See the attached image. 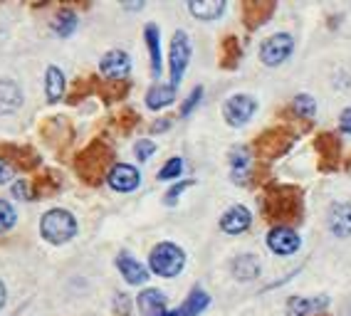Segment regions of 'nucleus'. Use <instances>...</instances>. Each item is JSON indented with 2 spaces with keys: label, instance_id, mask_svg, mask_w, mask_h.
<instances>
[{
  "label": "nucleus",
  "instance_id": "1",
  "mask_svg": "<svg viewBox=\"0 0 351 316\" xmlns=\"http://www.w3.org/2000/svg\"><path fill=\"white\" fill-rule=\"evenodd\" d=\"M265 218L275 222H297L302 218V193L297 188H277L263 202Z\"/></svg>",
  "mask_w": 351,
  "mask_h": 316
},
{
  "label": "nucleus",
  "instance_id": "2",
  "mask_svg": "<svg viewBox=\"0 0 351 316\" xmlns=\"http://www.w3.org/2000/svg\"><path fill=\"white\" fill-rule=\"evenodd\" d=\"M149 267L158 277L171 279L181 274V269L186 267V252L173 242H158L149 254Z\"/></svg>",
  "mask_w": 351,
  "mask_h": 316
},
{
  "label": "nucleus",
  "instance_id": "3",
  "mask_svg": "<svg viewBox=\"0 0 351 316\" xmlns=\"http://www.w3.org/2000/svg\"><path fill=\"white\" fill-rule=\"evenodd\" d=\"M40 233L50 245H64L77 235V220L69 210H50L40 220Z\"/></svg>",
  "mask_w": 351,
  "mask_h": 316
},
{
  "label": "nucleus",
  "instance_id": "4",
  "mask_svg": "<svg viewBox=\"0 0 351 316\" xmlns=\"http://www.w3.org/2000/svg\"><path fill=\"white\" fill-rule=\"evenodd\" d=\"M292 50H295V38L289 32H275L260 47V60L267 67H277V64H282L292 55Z\"/></svg>",
  "mask_w": 351,
  "mask_h": 316
},
{
  "label": "nucleus",
  "instance_id": "5",
  "mask_svg": "<svg viewBox=\"0 0 351 316\" xmlns=\"http://www.w3.org/2000/svg\"><path fill=\"white\" fill-rule=\"evenodd\" d=\"M171 87H178L183 79V72L191 62V40L183 30H178L171 40Z\"/></svg>",
  "mask_w": 351,
  "mask_h": 316
},
{
  "label": "nucleus",
  "instance_id": "6",
  "mask_svg": "<svg viewBox=\"0 0 351 316\" xmlns=\"http://www.w3.org/2000/svg\"><path fill=\"white\" fill-rule=\"evenodd\" d=\"M257 111V101L250 94H232L230 99L223 104V116L230 127H245Z\"/></svg>",
  "mask_w": 351,
  "mask_h": 316
},
{
  "label": "nucleus",
  "instance_id": "7",
  "mask_svg": "<svg viewBox=\"0 0 351 316\" xmlns=\"http://www.w3.org/2000/svg\"><path fill=\"white\" fill-rule=\"evenodd\" d=\"M267 247H270V252L280 254V257H289V254H295L297 250L302 247L300 235L295 233L292 228L287 225H277L267 233Z\"/></svg>",
  "mask_w": 351,
  "mask_h": 316
},
{
  "label": "nucleus",
  "instance_id": "8",
  "mask_svg": "<svg viewBox=\"0 0 351 316\" xmlns=\"http://www.w3.org/2000/svg\"><path fill=\"white\" fill-rule=\"evenodd\" d=\"M289 146H292V136H289L287 129H272V131H265L257 139L255 148L263 158H277L282 156Z\"/></svg>",
  "mask_w": 351,
  "mask_h": 316
},
{
  "label": "nucleus",
  "instance_id": "9",
  "mask_svg": "<svg viewBox=\"0 0 351 316\" xmlns=\"http://www.w3.org/2000/svg\"><path fill=\"white\" fill-rule=\"evenodd\" d=\"M99 72L107 79H114V82H121L129 77L132 72V57L126 55L124 50H109L99 62Z\"/></svg>",
  "mask_w": 351,
  "mask_h": 316
},
{
  "label": "nucleus",
  "instance_id": "10",
  "mask_svg": "<svg viewBox=\"0 0 351 316\" xmlns=\"http://www.w3.org/2000/svg\"><path fill=\"white\" fill-rule=\"evenodd\" d=\"M107 181H109V185H112V190H117V193H132V190H136L138 183H141V173H138L134 166L119 163L107 173Z\"/></svg>",
  "mask_w": 351,
  "mask_h": 316
},
{
  "label": "nucleus",
  "instance_id": "11",
  "mask_svg": "<svg viewBox=\"0 0 351 316\" xmlns=\"http://www.w3.org/2000/svg\"><path fill=\"white\" fill-rule=\"evenodd\" d=\"M250 225H252V215L245 205H232L220 218V230L228 235H240L250 228Z\"/></svg>",
  "mask_w": 351,
  "mask_h": 316
},
{
  "label": "nucleus",
  "instance_id": "12",
  "mask_svg": "<svg viewBox=\"0 0 351 316\" xmlns=\"http://www.w3.org/2000/svg\"><path fill=\"white\" fill-rule=\"evenodd\" d=\"M326 228L337 237H349L351 235V202H334L326 215Z\"/></svg>",
  "mask_w": 351,
  "mask_h": 316
},
{
  "label": "nucleus",
  "instance_id": "13",
  "mask_svg": "<svg viewBox=\"0 0 351 316\" xmlns=\"http://www.w3.org/2000/svg\"><path fill=\"white\" fill-rule=\"evenodd\" d=\"M141 316H169L166 309V294L158 289H144L136 299Z\"/></svg>",
  "mask_w": 351,
  "mask_h": 316
},
{
  "label": "nucleus",
  "instance_id": "14",
  "mask_svg": "<svg viewBox=\"0 0 351 316\" xmlns=\"http://www.w3.org/2000/svg\"><path fill=\"white\" fill-rule=\"evenodd\" d=\"M23 104V89L13 79H0V116L15 114Z\"/></svg>",
  "mask_w": 351,
  "mask_h": 316
},
{
  "label": "nucleus",
  "instance_id": "15",
  "mask_svg": "<svg viewBox=\"0 0 351 316\" xmlns=\"http://www.w3.org/2000/svg\"><path fill=\"white\" fill-rule=\"evenodd\" d=\"M117 267H119L121 277H124L129 285H144L146 279H149L146 267L141 265V262H136L129 252H121L119 257H117Z\"/></svg>",
  "mask_w": 351,
  "mask_h": 316
},
{
  "label": "nucleus",
  "instance_id": "16",
  "mask_svg": "<svg viewBox=\"0 0 351 316\" xmlns=\"http://www.w3.org/2000/svg\"><path fill=\"white\" fill-rule=\"evenodd\" d=\"M317 151H319V156H322V168L332 171L334 166H337L339 156H341V144H339V139L334 133H319Z\"/></svg>",
  "mask_w": 351,
  "mask_h": 316
},
{
  "label": "nucleus",
  "instance_id": "17",
  "mask_svg": "<svg viewBox=\"0 0 351 316\" xmlns=\"http://www.w3.org/2000/svg\"><path fill=\"white\" fill-rule=\"evenodd\" d=\"M230 171H232V181L235 183H247L252 171V156L245 146H238L230 151Z\"/></svg>",
  "mask_w": 351,
  "mask_h": 316
},
{
  "label": "nucleus",
  "instance_id": "18",
  "mask_svg": "<svg viewBox=\"0 0 351 316\" xmlns=\"http://www.w3.org/2000/svg\"><path fill=\"white\" fill-rule=\"evenodd\" d=\"M208 304H210V297H208V291L203 289H193L189 294V299L178 306L176 311H169V316H198L203 309H208Z\"/></svg>",
  "mask_w": 351,
  "mask_h": 316
},
{
  "label": "nucleus",
  "instance_id": "19",
  "mask_svg": "<svg viewBox=\"0 0 351 316\" xmlns=\"http://www.w3.org/2000/svg\"><path fill=\"white\" fill-rule=\"evenodd\" d=\"M329 306V297H317V299H304V297H292L287 302L289 316H309L314 311H322Z\"/></svg>",
  "mask_w": 351,
  "mask_h": 316
},
{
  "label": "nucleus",
  "instance_id": "20",
  "mask_svg": "<svg viewBox=\"0 0 351 316\" xmlns=\"http://www.w3.org/2000/svg\"><path fill=\"white\" fill-rule=\"evenodd\" d=\"M232 274H235V279H240V282H247V279H255L257 274H260V262H257L255 254H238V257L232 259L230 265Z\"/></svg>",
  "mask_w": 351,
  "mask_h": 316
},
{
  "label": "nucleus",
  "instance_id": "21",
  "mask_svg": "<svg viewBox=\"0 0 351 316\" xmlns=\"http://www.w3.org/2000/svg\"><path fill=\"white\" fill-rule=\"evenodd\" d=\"M144 38H146V47H149V55H151V70L158 77L161 75V32L151 23V25H146Z\"/></svg>",
  "mask_w": 351,
  "mask_h": 316
},
{
  "label": "nucleus",
  "instance_id": "22",
  "mask_svg": "<svg viewBox=\"0 0 351 316\" xmlns=\"http://www.w3.org/2000/svg\"><path fill=\"white\" fill-rule=\"evenodd\" d=\"M173 99H176V89L171 87V84H156V87H151L149 94H146V107H149L151 111H158V109L173 104Z\"/></svg>",
  "mask_w": 351,
  "mask_h": 316
},
{
  "label": "nucleus",
  "instance_id": "23",
  "mask_svg": "<svg viewBox=\"0 0 351 316\" xmlns=\"http://www.w3.org/2000/svg\"><path fill=\"white\" fill-rule=\"evenodd\" d=\"M189 10L198 20H215L223 15L226 3L223 0H198V3H189Z\"/></svg>",
  "mask_w": 351,
  "mask_h": 316
},
{
  "label": "nucleus",
  "instance_id": "24",
  "mask_svg": "<svg viewBox=\"0 0 351 316\" xmlns=\"http://www.w3.org/2000/svg\"><path fill=\"white\" fill-rule=\"evenodd\" d=\"M45 94L50 101H60L64 94V72L60 67H47L45 77Z\"/></svg>",
  "mask_w": 351,
  "mask_h": 316
},
{
  "label": "nucleus",
  "instance_id": "25",
  "mask_svg": "<svg viewBox=\"0 0 351 316\" xmlns=\"http://www.w3.org/2000/svg\"><path fill=\"white\" fill-rule=\"evenodd\" d=\"M275 10V3H245V23L250 27L263 25L270 20V13Z\"/></svg>",
  "mask_w": 351,
  "mask_h": 316
},
{
  "label": "nucleus",
  "instance_id": "26",
  "mask_svg": "<svg viewBox=\"0 0 351 316\" xmlns=\"http://www.w3.org/2000/svg\"><path fill=\"white\" fill-rule=\"evenodd\" d=\"M77 25H80V20H77V15L72 13V10H60V13L55 15V20H52V30H55L60 38H69V35L77 30Z\"/></svg>",
  "mask_w": 351,
  "mask_h": 316
},
{
  "label": "nucleus",
  "instance_id": "27",
  "mask_svg": "<svg viewBox=\"0 0 351 316\" xmlns=\"http://www.w3.org/2000/svg\"><path fill=\"white\" fill-rule=\"evenodd\" d=\"M292 109H295V114L300 119H312L317 114V101L309 94H297L295 101H292Z\"/></svg>",
  "mask_w": 351,
  "mask_h": 316
},
{
  "label": "nucleus",
  "instance_id": "28",
  "mask_svg": "<svg viewBox=\"0 0 351 316\" xmlns=\"http://www.w3.org/2000/svg\"><path fill=\"white\" fill-rule=\"evenodd\" d=\"M18 222V213L8 200H0V233H8Z\"/></svg>",
  "mask_w": 351,
  "mask_h": 316
},
{
  "label": "nucleus",
  "instance_id": "29",
  "mask_svg": "<svg viewBox=\"0 0 351 316\" xmlns=\"http://www.w3.org/2000/svg\"><path fill=\"white\" fill-rule=\"evenodd\" d=\"M223 55H226V60H223V67H235L240 60V42L235 38H228L226 42H223Z\"/></svg>",
  "mask_w": 351,
  "mask_h": 316
},
{
  "label": "nucleus",
  "instance_id": "30",
  "mask_svg": "<svg viewBox=\"0 0 351 316\" xmlns=\"http://www.w3.org/2000/svg\"><path fill=\"white\" fill-rule=\"evenodd\" d=\"M181 173H183V158L176 156L158 171V181H173V178H178Z\"/></svg>",
  "mask_w": 351,
  "mask_h": 316
},
{
  "label": "nucleus",
  "instance_id": "31",
  "mask_svg": "<svg viewBox=\"0 0 351 316\" xmlns=\"http://www.w3.org/2000/svg\"><path fill=\"white\" fill-rule=\"evenodd\" d=\"M134 153H136L138 161H149V158L156 153V144H154V141H149V139H141L136 146H134Z\"/></svg>",
  "mask_w": 351,
  "mask_h": 316
},
{
  "label": "nucleus",
  "instance_id": "32",
  "mask_svg": "<svg viewBox=\"0 0 351 316\" xmlns=\"http://www.w3.org/2000/svg\"><path fill=\"white\" fill-rule=\"evenodd\" d=\"M201 96H203V87H195L193 92H191L189 99H186V104H183V107H181V116H189L191 111H193V109H195V104L201 101Z\"/></svg>",
  "mask_w": 351,
  "mask_h": 316
},
{
  "label": "nucleus",
  "instance_id": "33",
  "mask_svg": "<svg viewBox=\"0 0 351 316\" xmlns=\"http://www.w3.org/2000/svg\"><path fill=\"white\" fill-rule=\"evenodd\" d=\"M15 178V171H13V166L8 163L5 158H0V185H5L10 183Z\"/></svg>",
  "mask_w": 351,
  "mask_h": 316
},
{
  "label": "nucleus",
  "instance_id": "34",
  "mask_svg": "<svg viewBox=\"0 0 351 316\" xmlns=\"http://www.w3.org/2000/svg\"><path fill=\"white\" fill-rule=\"evenodd\" d=\"M13 193H15V198H20V200H30L32 198L30 183H27V181H18V183L13 185Z\"/></svg>",
  "mask_w": 351,
  "mask_h": 316
},
{
  "label": "nucleus",
  "instance_id": "35",
  "mask_svg": "<svg viewBox=\"0 0 351 316\" xmlns=\"http://www.w3.org/2000/svg\"><path fill=\"white\" fill-rule=\"evenodd\" d=\"M189 185H191V181H183V183H178L176 188H171L169 190V198H166V202H169V205H173V202L178 200V196H181V193L186 188H189Z\"/></svg>",
  "mask_w": 351,
  "mask_h": 316
},
{
  "label": "nucleus",
  "instance_id": "36",
  "mask_svg": "<svg viewBox=\"0 0 351 316\" xmlns=\"http://www.w3.org/2000/svg\"><path fill=\"white\" fill-rule=\"evenodd\" d=\"M339 127H341V131L349 133V136H351V107L341 111V119H339Z\"/></svg>",
  "mask_w": 351,
  "mask_h": 316
},
{
  "label": "nucleus",
  "instance_id": "37",
  "mask_svg": "<svg viewBox=\"0 0 351 316\" xmlns=\"http://www.w3.org/2000/svg\"><path fill=\"white\" fill-rule=\"evenodd\" d=\"M169 127H171V121H156V124L151 127V131H154V133H161V131H166Z\"/></svg>",
  "mask_w": 351,
  "mask_h": 316
},
{
  "label": "nucleus",
  "instance_id": "38",
  "mask_svg": "<svg viewBox=\"0 0 351 316\" xmlns=\"http://www.w3.org/2000/svg\"><path fill=\"white\" fill-rule=\"evenodd\" d=\"M5 297H8V291H5V285L0 282V309L5 306Z\"/></svg>",
  "mask_w": 351,
  "mask_h": 316
}]
</instances>
